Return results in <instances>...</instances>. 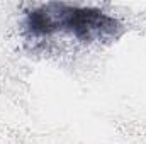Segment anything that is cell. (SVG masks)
<instances>
[{
  "label": "cell",
  "mask_w": 146,
  "mask_h": 144,
  "mask_svg": "<svg viewBox=\"0 0 146 144\" xmlns=\"http://www.w3.org/2000/svg\"><path fill=\"white\" fill-rule=\"evenodd\" d=\"M26 31L33 36H49L56 31H68L82 42H94L117 37L122 26L117 19L99 9L46 3L27 14Z\"/></svg>",
  "instance_id": "cell-1"
}]
</instances>
